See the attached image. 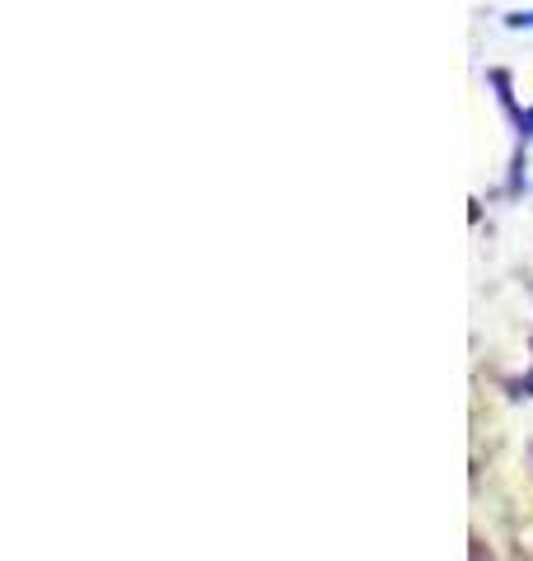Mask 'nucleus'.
Wrapping results in <instances>:
<instances>
[{"mask_svg": "<svg viewBox=\"0 0 533 561\" xmlns=\"http://www.w3.org/2000/svg\"><path fill=\"white\" fill-rule=\"evenodd\" d=\"M510 28H524V33H533V10H520V14H510Z\"/></svg>", "mask_w": 533, "mask_h": 561, "instance_id": "nucleus-1", "label": "nucleus"}]
</instances>
